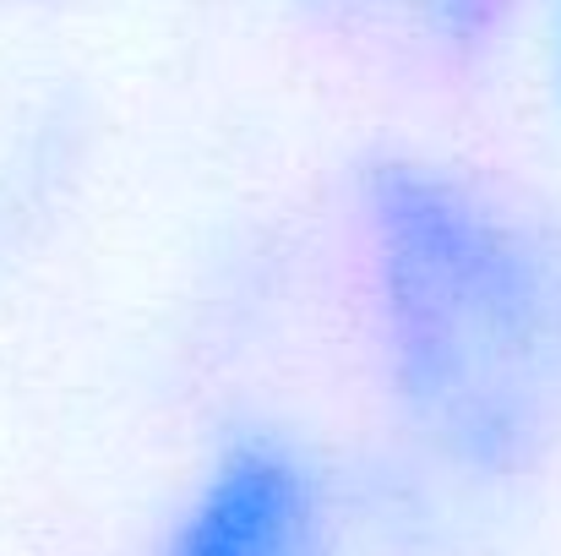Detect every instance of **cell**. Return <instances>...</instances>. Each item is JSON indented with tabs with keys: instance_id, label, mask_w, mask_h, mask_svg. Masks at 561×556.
Returning <instances> with one entry per match:
<instances>
[{
	"instance_id": "1",
	"label": "cell",
	"mask_w": 561,
	"mask_h": 556,
	"mask_svg": "<svg viewBox=\"0 0 561 556\" xmlns=\"http://www.w3.org/2000/svg\"><path fill=\"white\" fill-rule=\"evenodd\" d=\"M376 382L414 453L463 486L561 458V218L485 170L366 154L350 170Z\"/></svg>"
},
{
	"instance_id": "2",
	"label": "cell",
	"mask_w": 561,
	"mask_h": 556,
	"mask_svg": "<svg viewBox=\"0 0 561 556\" xmlns=\"http://www.w3.org/2000/svg\"><path fill=\"white\" fill-rule=\"evenodd\" d=\"M148 556H350V513L311 436L251 415L207 442Z\"/></svg>"
},
{
	"instance_id": "3",
	"label": "cell",
	"mask_w": 561,
	"mask_h": 556,
	"mask_svg": "<svg viewBox=\"0 0 561 556\" xmlns=\"http://www.w3.org/2000/svg\"><path fill=\"white\" fill-rule=\"evenodd\" d=\"M339 27L387 38L436 66H480L529 11L535 0H306Z\"/></svg>"
},
{
	"instance_id": "4",
	"label": "cell",
	"mask_w": 561,
	"mask_h": 556,
	"mask_svg": "<svg viewBox=\"0 0 561 556\" xmlns=\"http://www.w3.org/2000/svg\"><path fill=\"white\" fill-rule=\"evenodd\" d=\"M535 71H540V99L561 126V0H535Z\"/></svg>"
}]
</instances>
